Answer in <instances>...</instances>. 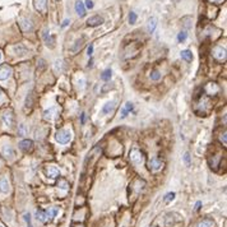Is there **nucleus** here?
Here are the masks:
<instances>
[{
    "mask_svg": "<svg viewBox=\"0 0 227 227\" xmlns=\"http://www.w3.org/2000/svg\"><path fill=\"white\" fill-rule=\"evenodd\" d=\"M102 23H105V19L101 17V15H93V17H91L88 18V21H87V24L89 27H97V26H101Z\"/></svg>",
    "mask_w": 227,
    "mask_h": 227,
    "instance_id": "20e7f679",
    "label": "nucleus"
},
{
    "mask_svg": "<svg viewBox=\"0 0 227 227\" xmlns=\"http://www.w3.org/2000/svg\"><path fill=\"white\" fill-rule=\"evenodd\" d=\"M70 139H72V133L69 130H59L56 133V140L60 144L68 143Z\"/></svg>",
    "mask_w": 227,
    "mask_h": 227,
    "instance_id": "f03ea898",
    "label": "nucleus"
},
{
    "mask_svg": "<svg viewBox=\"0 0 227 227\" xmlns=\"http://www.w3.org/2000/svg\"><path fill=\"white\" fill-rule=\"evenodd\" d=\"M19 148L23 152H26V153L32 152V149H33V142H32V140H29V139H24V140H22V142L19 143Z\"/></svg>",
    "mask_w": 227,
    "mask_h": 227,
    "instance_id": "39448f33",
    "label": "nucleus"
},
{
    "mask_svg": "<svg viewBox=\"0 0 227 227\" xmlns=\"http://www.w3.org/2000/svg\"><path fill=\"white\" fill-rule=\"evenodd\" d=\"M14 50L18 52V55H24V54H27V48H26V47H23L22 45L14 46Z\"/></svg>",
    "mask_w": 227,
    "mask_h": 227,
    "instance_id": "a878e982",
    "label": "nucleus"
},
{
    "mask_svg": "<svg viewBox=\"0 0 227 227\" xmlns=\"http://www.w3.org/2000/svg\"><path fill=\"white\" fill-rule=\"evenodd\" d=\"M151 79H152V81H155V82L159 81V79H161V73H159L158 70H153L151 73Z\"/></svg>",
    "mask_w": 227,
    "mask_h": 227,
    "instance_id": "393cba45",
    "label": "nucleus"
},
{
    "mask_svg": "<svg viewBox=\"0 0 227 227\" xmlns=\"http://www.w3.org/2000/svg\"><path fill=\"white\" fill-rule=\"evenodd\" d=\"M115 108V102L111 101V102H107L105 106L102 107V114H110L111 111H114Z\"/></svg>",
    "mask_w": 227,
    "mask_h": 227,
    "instance_id": "f3484780",
    "label": "nucleus"
},
{
    "mask_svg": "<svg viewBox=\"0 0 227 227\" xmlns=\"http://www.w3.org/2000/svg\"><path fill=\"white\" fill-rule=\"evenodd\" d=\"M24 221L27 222V227H33L32 223H31V216H29V213H26V214H24Z\"/></svg>",
    "mask_w": 227,
    "mask_h": 227,
    "instance_id": "473e14b6",
    "label": "nucleus"
},
{
    "mask_svg": "<svg viewBox=\"0 0 227 227\" xmlns=\"http://www.w3.org/2000/svg\"><path fill=\"white\" fill-rule=\"evenodd\" d=\"M2 95H3V92H2V89H0V97H2Z\"/></svg>",
    "mask_w": 227,
    "mask_h": 227,
    "instance_id": "37998d69",
    "label": "nucleus"
},
{
    "mask_svg": "<svg viewBox=\"0 0 227 227\" xmlns=\"http://www.w3.org/2000/svg\"><path fill=\"white\" fill-rule=\"evenodd\" d=\"M87 54H88V56H92V54H93V45H89V46H88Z\"/></svg>",
    "mask_w": 227,
    "mask_h": 227,
    "instance_id": "e433bc0d",
    "label": "nucleus"
},
{
    "mask_svg": "<svg viewBox=\"0 0 227 227\" xmlns=\"http://www.w3.org/2000/svg\"><path fill=\"white\" fill-rule=\"evenodd\" d=\"M188 37V33H186V31H181V32L177 35V40H179V42H184L186 40Z\"/></svg>",
    "mask_w": 227,
    "mask_h": 227,
    "instance_id": "bb28decb",
    "label": "nucleus"
},
{
    "mask_svg": "<svg viewBox=\"0 0 227 227\" xmlns=\"http://www.w3.org/2000/svg\"><path fill=\"white\" fill-rule=\"evenodd\" d=\"M84 119H85V114H82V115H81V121H82V124H84Z\"/></svg>",
    "mask_w": 227,
    "mask_h": 227,
    "instance_id": "ea45409f",
    "label": "nucleus"
},
{
    "mask_svg": "<svg viewBox=\"0 0 227 227\" xmlns=\"http://www.w3.org/2000/svg\"><path fill=\"white\" fill-rule=\"evenodd\" d=\"M55 70H56V72L61 70V61H59V60L55 61Z\"/></svg>",
    "mask_w": 227,
    "mask_h": 227,
    "instance_id": "c9c22d12",
    "label": "nucleus"
},
{
    "mask_svg": "<svg viewBox=\"0 0 227 227\" xmlns=\"http://www.w3.org/2000/svg\"><path fill=\"white\" fill-rule=\"evenodd\" d=\"M214 223H213V221L211 218H205L203 221H200L199 223L195 225V227H212Z\"/></svg>",
    "mask_w": 227,
    "mask_h": 227,
    "instance_id": "aec40b11",
    "label": "nucleus"
},
{
    "mask_svg": "<svg viewBox=\"0 0 227 227\" xmlns=\"http://www.w3.org/2000/svg\"><path fill=\"white\" fill-rule=\"evenodd\" d=\"M56 214H58V209H56V208H50V209L46 212V216H47L48 221H50L51 218H54V217H56Z\"/></svg>",
    "mask_w": 227,
    "mask_h": 227,
    "instance_id": "b1692460",
    "label": "nucleus"
},
{
    "mask_svg": "<svg viewBox=\"0 0 227 227\" xmlns=\"http://www.w3.org/2000/svg\"><path fill=\"white\" fill-rule=\"evenodd\" d=\"M221 140H223V144L227 143V140H226V133H223V137H221Z\"/></svg>",
    "mask_w": 227,
    "mask_h": 227,
    "instance_id": "58836bf2",
    "label": "nucleus"
},
{
    "mask_svg": "<svg viewBox=\"0 0 227 227\" xmlns=\"http://www.w3.org/2000/svg\"><path fill=\"white\" fill-rule=\"evenodd\" d=\"M56 111V108L55 107H51V108H48V110H46V111L44 112V118L46 119V120H50L52 116H54V112Z\"/></svg>",
    "mask_w": 227,
    "mask_h": 227,
    "instance_id": "5701e85b",
    "label": "nucleus"
},
{
    "mask_svg": "<svg viewBox=\"0 0 227 227\" xmlns=\"http://www.w3.org/2000/svg\"><path fill=\"white\" fill-rule=\"evenodd\" d=\"M69 23H70V21H69V19H65V21L63 22V24H61V27H63V28H64V27H66V26H68V24H69Z\"/></svg>",
    "mask_w": 227,
    "mask_h": 227,
    "instance_id": "4c0bfd02",
    "label": "nucleus"
},
{
    "mask_svg": "<svg viewBox=\"0 0 227 227\" xmlns=\"http://www.w3.org/2000/svg\"><path fill=\"white\" fill-rule=\"evenodd\" d=\"M46 172H47L48 176L51 177V179H56V177L60 176V171H59V169H56L55 166H48L47 170H46Z\"/></svg>",
    "mask_w": 227,
    "mask_h": 227,
    "instance_id": "f8f14e48",
    "label": "nucleus"
},
{
    "mask_svg": "<svg viewBox=\"0 0 227 227\" xmlns=\"http://www.w3.org/2000/svg\"><path fill=\"white\" fill-rule=\"evenodd\" d=\"M12 74V68L8 65H3L0 66V81H5L8 79Z\"/></svg>",
    "mask_w": 227,
    "mask_h": 227,
    "instance_id": "423d86ee",
    "label": "nucleus"
},
{
    "mask_svg": "<svg viewBox=\"0 0 227 227\" xmlns=\"http://www.w3.org/2000/svg\"><path fill=\"white\" fill-rule=\"evenodd\" d=\"M174 199H175V193H167L166 195H165V198H163V200L166 202V203H169V202L174 200Z\"/></svg>",
    "mask_w": 227,
    "mask_h": 227,
    "instance_id": "c756f323",
    "label": "nucleus"
},
{
    "mask_svg": "<svg viewBox=\"0 0 227 227\" xmlns=\"http://www.w3.org/2000/svg\"><path fill=\"white\" fill-rule=\"evenodd\" d=\"M129 158H130V162H132L133 165L138 166V165H140V163L143 162V153L140 152L139 149H137V148H133V149L130 151Z\"/></svg>",
    "mask_w": 227,
    "mask_h": 227,
    "instance_id": "f257e3e1",
    "label": "nucleus"
},
{
    "mask_svg": "<svg viewBox=\"0 0 227 227\" xmlns=\"http://www.w3.org/2000/svg\"><path fill=\"white\" fill-rule=\"evenodd\" d=\"M212 2H214V3H219V2H222V0H212Z\"/></svg>",
    "mask_w": 227,
    "mask_h": 227,
    "instance_id": "79ce46f5",
    "label": "nucleus"
},
{
    "mask_svg": "<svg viewBox=\"0 0 227 227\" xmlns=\"http://www.w3.org/2000/svg\"><path fill=\"white\" fill-rule=\"evenodd\" d=\"M184 162H185V163L188 165V166L190 165V155H189L188 152L185 153V155H184Z\"/></svg>",
    "mask_w": 227,
    "mask_h": 227,
    "instance_id": "f704fd0d",
    "label": "nucleus"
},
{
    "mask_svg": "<svg viewBox=\"0 0 227 227\" xmlns=\"http://www.w3.org/2000/svg\"><path fill=\"white\" fill-rule=\"evenodd\" d=\"M83 38H81V40H78L77 42H75V46H73L72 47V51H77L78 50V48H81L82 47V45H83Z\"/></svg>",
    "mask_w": 227,
    "mask_h": 227,
    "instance_id": "7c9ffc66",
    "label": "nucleus"
},
{
    "mask_svg": "<svg viewBox=\"0 0 227 227\" xmlns=\"http://www.w3.org/2000/svg\"><path fill=\"white\" fill-rule=\"evenodd\" d=\"M26 132H27L26 125L21 124V125H19V128H18V134H19V135H24V134H26Z\"/></svg>",
    "mask_w": 227,
    "mask_h": 227,
    "instance_id": "2f4dec72",
    "label": "nucleus"
},
{
    "mask_svg": "<svg viewBox=\"0 0 227 227\" xmlns=\"http://www.w3.org/2000/svg\"><path fill=\"white\" fill-rule=\"evenodd\" d=\"M36 218H37L38 221H41V222H46V221L48 219L47 216H46V212H44V211H37V212H36Z\"/></svg>",
    "mask_w": 227,
    "mask_h": 227,
    "instance_id": "412c9836",
    "label": "nucleus"
},
{
    "mask_svg": "<svg viewBox=\"0 0 227 227\" xmlns=\"http://www.w3.org/2000/svg\"><path fill=\"white\" fill-rule=\"evenodd\" d=\"M0 60H2V51H0Z\"/></svg>",
    "mask_w": 227,
    "mask_h": 227,
    "instance_id": "a18cd8bd",
    "label": "nucleus"
},
{
    "mask_svg": "<svg viewBox=\"0 0 227 227\" xmlns=\"http://www.w3.org/2000/svg\"><path fill=\"white\" fill-rule=\"evenodd\" d=\"M111 77H112V70H111V69H106L105 72L102 73L101 79H102V81H105V82H107V81H110V79H111Z\"/></svg>",
    "mask_w": 227,
    "mask_h": 227,
    "instance_id": "4be33fe9",
    "label": "nucleus"
},
{
    "mask_svg": "<svg viewBox=\"0 0 227 227\" xmlns=\"http://www.w3.org/2000/svg\"><path fill=\"white\" fill-rule=\"evenodd\" d=\"M74 8H75V12H77V14L79 17H84L85 15V7H84L83 2L78 0V2L75 3V5H74Z\"/></svg>",
    "mask_w": 227,
    "mask_h": 227,
    "instance_id": "9b49d317",
    "label": "nucleus"
},
{
    "mask_svg": "<svg viewBox=\"0 0 227 227\" xmlns=\"http://www.w3.org/2000/svg\"><path fill=\"white\" fill-rule=\"evenodd\" d=\"M148 167L152 171H159L163 167V162L159 158H151L148 162Z\"/></svg>",
    "mask_w": 227,
    "mask_h": 227,
    "instance_id": "7ed1b4c3",
    "label": "nucleus"
},
{
    "mask_svg": "<svg viewBox=\"0 0 227 227\" xmlns=\"http://www.w3.org/2000/svg\"><path fill=\"white\" fill-rule=\"evenodd\" d=\"M3 122H4V125H7V126H12L13 125V122H14V116L13 114H12L10 111H7L4 115H3Z\"/></svg>",
    "mask_w": 227,
    "mask_h": 227,
    "instance_id": "9d476101",
    "label": "nucleus"
},
{
    "mask_svg": "<svg viewBox=\"0 0 227 227\" xmlns=\"http://www.w3.org/2000/svg\"><path fill=\"white\" fill-rule=\"evenodd\" d=\"M213 55H214V58L218 59V60H225L226 59V50H225L223 47L217 46L216 48H214Z\"/></svg>",
    "mask_w": 227,
    "mask_h": 227,
    "instance_id": "1a4fd4ad",
    "label": "nucleus"
},
{
    "mask_svg": "<svg viewBox=\"0 0 227 227\" xmlns=\"http://www.w3.org/2000/svg\"><path fill=\"white\" fill-rule=\"evenodd\" d=\"M135 22H137V14L134 13V12H130V13H129V23L134 24Z\"/></svg>",
    "mask_w": 227,
    "mask_h": 227,
    "instance_id": "c85d7f7f",
    "label": "nucleus"
},
{
    "mask_svg": "<svg viewBox=\"0 0 227 227\" xmlns=\"http://www.w3.org/2000/svg\"><path fill=\"white\" fill-rule=\"evenodd\" d=\"M58 186L60 188V189H63V190H65V189H68V186H69V184L66 182V180H63L61 179L59 182H58Z\"/></svg>",
    "mask_w": 227,
    "mask_h": 227,
    "instance_id": "cd10ccee",
    "label": "nucleus"
},
{
    "mask_svg": "<svg viewBox=\"0 0 227 227\" xmlns=\"http://www.w3.org/2000/svg\"><path fill=\"white\" fill-rule=\"evenodd\" d=\"M78 227H82V226H78Z\"/></svg>",
    "mask_w": 227,
    "mask_h": 227,
    "instance_id": "de8ad7c7",
    "label": "nucleus"
},
{
    "mask_svg": "<svg viewBox=\"0 0 227 227\" xmlns=\"http://www.w3.org/2000/svg\"><path fill=\"white\" fill-rule=\"evenodd\" d=\"M42 38H44V42L46 44V46H48L50 48H52L55 46V40L52 36L48 33V31H44V33H42Z\"/></svg>",
    "mask_w": 227,
    "mask_h": 227,
    "instance_id": "0eeeda50",
    "label": "nucleus"
},
{
    "mask_svg": "<svg viewBox=\"0 0 227 227\" xmlns=\"http://www.w3.org/2000/svg\"><path fill=\"white\" fill-rule=\"evenodd\" d=\"M2 151H3V156L7 157V158H12L14 156V151H13V148H12L10 145H4L2 148Z\"/></svg>",
    "mask_w": 227,
    "mask_h": 227,
    "instance_id": "dca6fc26",
    "label": "nucleus"
},
{
    "mask_svg": "<svg viewBox=\"0 0 227 227\" xmlns=\"http://www.w3.org/2000/svg\"><path fill=\"white\" fill-rule=\"evenodd\" d=\"M157 27V18L156 17H151L149 21H148V24H147V29H148V32L152 33L153 31L156 29Z\"/></svg>",
    "mask_w": 227,
    "mask_h": 227,
    "instance_id": "4468645a",
    "label": "nucleus"
},
{
    "mask_svg": "<svg viewBox=\"0 0 227 227\" xmlns=\"http://www.w3.org/2000/svg\"><path fill=\"white\" fill-rule=\"evenodd\" d=\"M84 7L87 8V9H92V8H93V2H92V0H85V2H84Z\"/></svg>",
    "mask_w": 227,
    "mask_h": 227,
    "instance_id": "72a5a7b5",
    "label": "nucleus"
},
{
    "mask_svg": "<svg viewBox=\"0 0 227 227\" xmlns=\"http://www.w3.org/2000/svg\"><path fill=\"white\" fill-rule=\"evenodd\" d=\"M33 5H35L36 10L44 12L46 9V0H33Z\"/></svg>",
    "mask_w": 227,
    "mask_h": 227,
    "instance_id": "2eb2a0df",
    "label": "nucleus"
},
{
    "mask_svg": "<svg viewBox=\"0 0 227 227\" xmlns=\"http://www.w3.org/2000/svg\"><path fill=\"white\" fill-rule=\"evenodd\" d=\"M180 56H181V59H184L185 61H192L193 60V54H192V51H190V50H182L180 52Z\"/></svg>",
    "mask_w": 227,
    "mask_h": 227,
    "instance_id": "6ab92c4d",
    "label": "nucleus"
},
{
    "mask_svg": "<svg viewBox=\"0 0 227 227\" xmlns=\"http://www.w3.org/2000/svg\"><path fill=\"white\" fill-rule=\"evenodd\" d=\"M19 24H21V28L24 31V32H29V31H32V28H33V23L31 19H28V18H22Z\"/></svg>",
    "mask_w": 227,
    "mask_h": 227,
    "instance_id": "6e6552de",
    "label": "nucleus"
},
{
    "mask_svg": "<svg viewBox=\"0 0 227 227\" xmlns=\"http://www.w3.org/2000/svg\"><path fill=\"white\" fill-rule=\"evenodd\" d=\"M132 110H133V103H132V102H126V103H125V107L122 108V111H121V119L126 118V115L130 112Z\"/></svg>",
    "mask_w": 227,
    "mask_h": 227,
    "instance_id": "a211bd4d",
    "label": "nucleus"
},
{
    "mask_svg": "<svg viewBox=\"0 0 227 227\" xmlns=\"http://www.w3.org/2000/svg\"><path fill=\"white\" fill-rule=\"evenodd\" d=\"M0 192L3 194H7L9 192V182L7 177H2L0 179Z\"/></svg>",
    "mask_w": 227,
    "mask_h": 227,
    "instance_id": "ddd939ff",
    "label": "nucleus"
},
{
    "mask_svg": "<svg viewBox=\"0 0 227 227\" xmlns=\"http://www.w3.org/2000/svg\"><path fill=\"white\" fill-rule=\"evenodd\" d=\"M200 205H202V202H198V203H197V205H195V209H199V208H200Z\"/></svg>",
    "mask_w": 227,
    "mask_h": 227,
    "instance_id": "a19ab883",
    "label": "nucleus"
},
{
    "mask_svg": "<svg viewBox=\"0 0 227 227\" xmlns=\"http://www.w3.org/2000/svg\"><path fill=\"white\" fill-rule=\"evenodd\" d=\"M54 2H55V3H59V2H60V0H54Z\"/></svg>",
    "mask_w": 227,
    "mask_h": 227,
    "instance_id": "c03bdc74",
    "label": "nucleus"
},
{
    "mask_svg": "<svg viewBox=\"0 0 227 227\" xmlns=\"http://www.w3.org/2000/svg\"><path fill=\"white\" fill-rule=\"evenodd\" d=\"M0 227H3V226H2V225H0Z\"/></svg>",
    "mask_w": 227,
    "mask_h": 227,
    "instance_id": "49530a36",
    "label": "nucleus"
}]
</instances>
